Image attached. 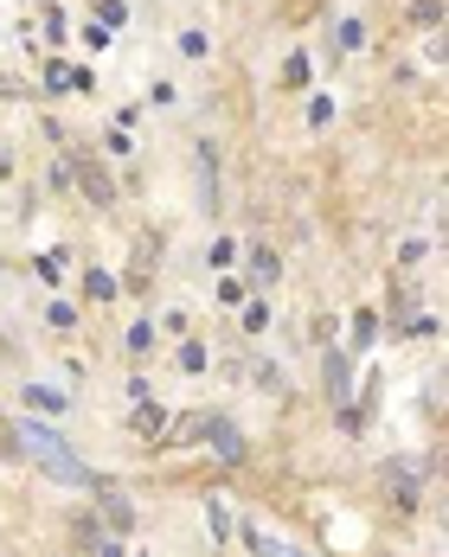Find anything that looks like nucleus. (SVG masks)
<instances>
[{"label": "nucleus", "instance_id": "nucleus-11", "mask_svg": "<svg viewBox=\"0 0 449 557\" xmlns=\"http://www.w3.org/2000/svg\"><path fill=\"white\" fill-rule=\"evenodd\" d=\"M206 519H213V532H219V539H231V506H224V500L206 506Z\"/></svg>", "mask_w": 449, "mask_h": 557}, {"label": "nucleus", "instance_id": "nucleus-3", "mask_svg": "<svg viewBox=\"0 0 449 557\" xmlns=\"http://www.w3.org/2000/svg\"><path fill=\"white\" fill-rule=\"evenodd\" d=\"M321 372H328V398H334V411H347V404H354V398H347V385H354L347 352H328V359H321Z\"/></svg>", "mask_w": 449, "mask_h": 557}, {"label": "nucleus", "instance_id": "nucleus-12", "mask_svg": "<svg viewBox=\"0 0 449 557\" xmlns=\"http://www.w3.org/2000/svg\"><path fill=\"white\" fill-rule=\"evenodd\" d=\"M129 347H136V352L154 347V327H149V321H136V327H129Z\"/></svg>", "mask_w": 449, "mask_h": 557}, {"label": "nucleus", "instance_id": "nucleus-8", "mask_svg": "<svg viewBox=\"0 0 449 557\" xmlns=\"http://www.w3.org/2000/svg\"><path fill=\"white\" fill-rule=\"evenodd\" d=\"M251 276H257V282H277V250H264V244H257V250H251Z\"/></svg>", "mask_w": 449, "mask_h": 557}, {"label": "nucleus", "instance_id": "nucleus-15", "mask_svg": "<svg viewBox=\"0 0 449 557\" xmlns=\"http://www.w3.org/2000/svg\"><path fill=\"white\" fill-rule=\"evenodd\" d=\"M264 321H270V308H264V301H251V308H244V334H257Z\"/></svg>", "mask_w": 449, "mask_h": 557}, {"label": "nucleus", "instance_id": "nucleus-1", "mask_svg": "<svg viewBox=\"0 0 449 557\" xmlns=\"http://www.w3.org/2000/svg\"><path fill=\"white\" fill-rule=\"evenodd\" d=\"M20 442H26V455H33V462H39L52 481H65V488H97V475L77 462V455L65 449V442H59V436H46L39 423H26V429H20Z\"/></svg>", "mask_w": 449, "mask_h": 557}, {"label": "nucleus", "instance_id": "nucleus-6", "mask_svg": "<svg viewBox=\"0 0 449 557\" xmlns=\"http://www.w3.org/2000/svg\"><path fill=\"white\" fill-rule=\"evenodd\" d=\"M334 46H341V52H360V46H367V26H360V20H341V26H334Z\"/></svg>", "mask_w": 449, "mask_h": 557}, {"label": "nucleus", "instance_id": "nucleus-5", "mask_svg": "<svg viewBox=\"0 0 449 557\" xmlns=\"http://www.w3.org/2000/svg\"><path fill=\"white\" fill-rule=\"evenodd\" d=\"M26 411H46V417H59V411H65V398H59V391H46V385H26Z\"/></svg>", "mask_w": 449, "mask_h": 557}, {"label": "nucleus", "instance_id": "nucleus-10", "mask_svg": "<svg viewBox=\"0 0 449 557\" xmlns=\"http://www.w3.org/2000/svg\"><path fill=\"white\" fill-rule=\"evenodd\" d=\"M136 526V513H129V500H110V532H129Z\"/></svg>", "mask_w": 449, "mask_h": 557}, {"label": "nucleus", "instance_id": "nucleus-4", "mask_svg": "<svg viewBox=\"0 0 449 557\" xmlns=\"http://www.w3.org/2000/svg\"><path fill=\"white\" fill-rule=\"evenodd\" d=\"M244 545H251V557H308V552H296L290 539L264 532V526H244Z\"/></svg>", "mask_w": 449, "mask_h": 557}, {"label": "nucleus", "instance_id": "nucleus-17", "mask_svg": "<svg viewBox=\"0 0 449 557\" xmlns=\"http://www.w3.org/2000/svg\"><path fill=\"white\" fill-rule=\"evenodd\" d=\"M97 557H123L116 552V539H97Z\"/></svg>", "mask_w": 449, "mask_h": 557}, {"label": "nucleus", "instance_id": "nucleus-14", "mask_svg": "<svg viewBox=\"0 0 449 557\" xmlns=\"http://www.w3.org/2000/svg\"><path fill=\"white\" fill-rule=\"evenodd\" d=\"M328 116H334V96H315V103H308V122H315V129H321V122H328Z\"/></svg>", "mask_w": 449, "mask_h": 557}, {"label": "nucleus", "instance_id": "nucleus-2", "mask_svg": "<svg viewBox=\"0 0 449 557\" xmlns=\"http://www.w3.org/2000/svg\"><path fill=\"white\" fill-rule=\"evenodd\" d=\"M200 436H213V449H219L224 468H238V462H244V436H238L224 417H200Z\"/></svg>", "mask_w": 449, "mask_h": 557}, {"label": "nucleus", "instance_id": "nucleus-9", "mask_svg": "<svg viewBox=\"0 0 449 557\" xmlns=\"http://www.w3.org/2000/svg\"><path fill=\"white\" fill-rule=\"evenodd\" d=\"M200 206L213 211V147H200Z\"/></svg>", "mask_w": 449, "mask_h": 557}, {"label": "nucleus", "instance_id": "nucleus-13", "mask_svg": "<svg viewBox=\"0 0 449 557\" xmlns=\"http://www.w3.org/2000/svg\"><path fill=\"white\" fill-rule=\"evenodd\" d=\"M180 52L187 59H206V33H180Z\"/></svg>", "mask_w": 449, "mask_h": 557}, {"label": "nucleus", "instance_id": "nucleus-7", "mask_svg": "<svg viewBox=\"0 0 449 557\" xmlns=\"http://www.w3.org/2000/svg\"><path fill=\"white\" fill-rule=\"evenodd\" d=\"M84 193H90L97 206H110V199H116V186H110V180H103L97 167H84Z\"/></svg>", "mask_w": 449, "mask_h": 557}, {"label": "nucleus", "instance_id": "nucleus-16", "mask_svg": "<svg viewBox=\"0 0 449 557\" xmlns=\"http://www.w3.org/2000/svg\"><path fill=\"white\" fill-rule=\"evenodd\" d=\"M180 365L187 372H206V347H180Z\"/></svg>", "mask_w": 449, "mask_h": 557}]
</instances>
